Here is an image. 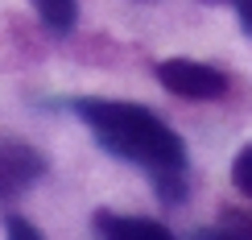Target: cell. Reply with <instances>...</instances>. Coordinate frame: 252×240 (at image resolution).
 Returning <instances> with one entry per match:
<instances>
[{"instance_id": "cell-1", "label": "cell", "mask_w": 252, "mask_h": 240, "mask_svg": "<svg viewBox=\"0 0 252 240\" xmlns=\"http://www.w3.org/2000/svg\"><path fill=\"white\" fill-rule=\"evenodd\" d=\"M70 112L87 124V133L99 141V149H108L112 158L149 174L161 203L186 199V141L153 108L132 103V100L79 96L70 100Z\"/></svg>"}, {"instance_id": "cell-2", "label": "cell", "mask_w": 252, "mask_h": 240, "mask_svg": "<svg viewBox=\"0 0 252 240\" xmlns=\"http://www.w3.org/2000/svg\"><path fill=\"white\" fill-rule=\"evenodd\" d=\"M157 83L178 100H194V103H215L232 91V79L211 62H194V58H161L153 67Z\"/></svg>"}, {"instance_id": "cell-3", "label": "cell", "mask_w": 252, "mask_h": 240, "mask_svg": "<svg viewBox=\"0 0 252 240\" xmlns=\"http://www.w3.org/2000/svg\"><path fill=\"white\" fill-rule=\"evenodd\" d=\"M37 178H46V158L29 141L0 137V207L25 195Z\"/></svg>"}, {"instance_id": "cell-4", "label": "cell", "mask_w": 252, "mask_h": 240, "mask_svg": "<svg viewBox=\"0 0 252 240\" xmlns=\"http://www.w3.org/2000/svg\"><path fill=\"white\" fill-rule=\"evenodd\" d=\"M91 228H95L99 240H174V232L161 220L124 215V211H108V207H99V211L91 215Z\"/></svg>"}, {"instance_id": "cell-5", "label": "cell", "mask_w": 252, "mask_h": 240, "mask_svg": "<svg viewBox=\"0 0 252 240\" xmlns=\"http://www.w3.org/2000/svg\"><path fill=\"white\" fill-rule=\"evenodd\" d=\"M33 13L54 37H66L79 21V0H33Z\"/></svg>"}, {"instance_id": "cell-6", "label": "cell", "mask_w": 252, "mask_h": 240, "mask_svg": "<svg viewBox=\"0 0 252 240\" xmlns=\"http://www.w3.org/2000/svg\"><path fill=\"white\" fill-rule=\"evenodd\" d=\"M190 240H252V220H227V224L203 228V232H194Z\"/></svg>"}, {"instance_id": "cell-7", "label": "cell", "mask_w": 252, "mask_h": 240, "mask_svg": "<svg viewBox=\"0 0 252 240\" xmlns=\"http://www.w3.org/2000/svg\"><path fill=\"white\" fill-rule=\"evenodd\" d=\"M232 186L244 195V199H252V141L232 158Z\"/></svg>"}, {"instance_id": "cell-8", "label": "cell", "mask_w": 252, "mask_h": 240, "mask_svg": "<svg viewBox=\"0 0 252 240\" xmlns=\"http://www.w3.org/2000/svg\"><path fill=\"white\" fill-rule=\"evenodd\" d=\"M4 240H46V236H41V228H37L33 220L8 211V215H4Z\"/></svg>"}, {"instance_id": "cell-9", "label": "cell", "mask_w": 252, "mask_h": 240, "mask_svg": "<svg viewBox=\"0 0 252 240\" xmlns=\"http://www.w3.org/2000/svg\"><path fill=\"white\" fill-rule=\"evenodd\" d=\"M236 4V17H240V25H244V34L252 37V0H232Z\"/></svg>"}, {"instance_id": "cell-10", "label": "cell", "mask_w": 252, "mask_h": 240, "mask_svg": "<svg viewBox=\"0 0 252 240\" xmlns=\"http://www.w3.org/2000/svg\"><path fill=\"white\" fill-rule=\"evenodd\" d=\"M203 4H227V0H203Z\"/></svg>"}, {"instance_id": "cell-11", "label": "cell", "mask_w": 252, "mask_h": 240, "mask_svg": "<svg viewBox=\"0 0 252 240\" xmlns=\"http://www.w3.org/2000/svg\"><path fill=\"white\" fill-rule=\"evenodd\" d=\"M136 4H157V0H136Z\"/></svg>"}]
</instances>
